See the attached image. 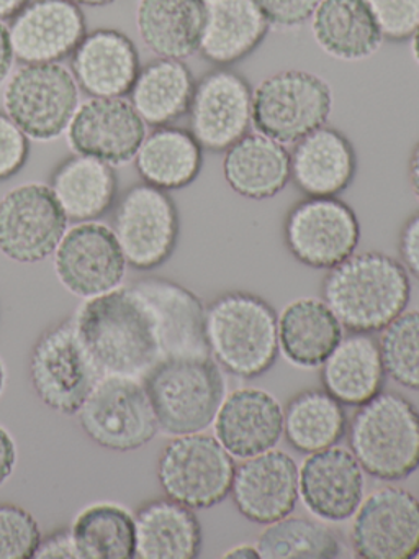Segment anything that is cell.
Here are the masks:
<instances>
[{"instance_id":"11","label":"cell","mask_w":419,"mask_h":559,"mask_svg":"<svg viewBox=\"0 0 419 559\" xmlns=\"http://www.w3.org/2000/svg\"><path fill=\"white\" fill-rule=\"evenodd\" d=\"M111 231L133 270L163 266L179 241V211L167 191L140 182L115 202Z\"/></svg>"},{"instance_id":"52","label":"cell","mask_w":419,"mask_h":559,"mask_svg":"<svg viewBox=\"0 0 419 559\" xmlns=\"http://www.w3.org/2000/svg\"><path fill=\"white\" fill-rule=\"evenodd\" d=\"M416 558H419V552H418V556H416Z\"/></svg>"},{"instance_id":"24","label":"cell","mask_w":419,"mask_h":559,"mask_svg":"<svg viewBox=\"0 0 419 559\" xmlns=\"http://www.w3.org/2000/svg\"><path fill=\"white\" fill-rule=\"evenodd\" d=\"M205 22L199 53L216 68H229L251 57L271 31L254 0H203Z\"/></svg>"},{"instance_id":"34","label":"cell","mask_w":419,"mask_h":559,"mask_svg":"<svg viewBox=\"0 0 419 559\" xmlns=\"http://www.w3.org/2000/svg\"><path fill=\"white\" fill-rule=\"evenodd\" d=\"M347 417L343 404L324 389L295 395L284 411V435L291 448L311 454L343 440Z\"/></svg>"},{"instance_id":"1","label":"cell","mask_w":419,"mask_h":559,"mask_svg":"<svg viewBox=\"0 0 419 559\" xmlns=\"http://www.w3.org/2000/svg\"><path fill=\"white\" fill-rule=\"evenodd\" d=\"M74 323L101 376L144 381L160 362L176 359V338L156 277L85 300Z\"/></svg>"},{"instance_id":"33","label":"cell","mask_w":419,"mask_h":559,"mask_svg":"<svg viewBox=\"0 0 419 559\" xmlns=\"http://www.w3.org/2000/svg\"><path fill=\"white\" fill-rule=\"evenodd\" d=\"M195 78L183 61L156 58L141 68L130 103L149 127L172 126L189 114Z\"/></svg>"},{"instance_id":"43","label":"cell","mask_w":419,"mask_h":559,"mask_svg":"<svg viewBox=\"0 0 419 559\" xmlns=\"http://www.w3.org/2000/svg\"><path fill=\"white\" fill-rule=\"evenodd\" d=\"M33 558L36 559H81L71 530H58L38 543Z\"/></svg>"},{"instance_id":"17","label":"cell","mask_w":419,"mask_h":559,"mask_svg":"<svg viewBox=\"0 0 419 559\" xmlns=\"http://www.w3.org/2000/svg\"><path fill=\"white\" fill-rule=\"evenodd\" d=\"M146 123L124 97H91L77 107L69 123V146L110 166L133 162L147 135Z\"/></svg>"},{"instance_id":"26","label":"cell","mask_w":419,"mask_h":559,"mask_svg":"<svg viewBox=\"0 0 419 559\" xmlns=\"http://www.w3.org/2000/svg\"><path fill=\"white\" fill-rule=\"evenodd\" d=\"M203 22V0H137V34L157 58L183 61L199 53Z\"/></svg>"},{"instance_id":"38","label":"cell","mask_w":419,"mask_h":559,"mask_svg":"<svg viewBox=\"0 0 419 559\" xmlns=\"http://www.w3.org/2000/svg\"><path fill=\"white\" fill-rule=\"evenodd\" d=\"M41 532L32 513L22 507L0 506V559H29L35 555Z\"/></svg>"},{"instance_id":"48","label":"cell","mask_w":419,"mask_h":559,"mask_svg":"<svg viewBox=\"0 0 419 559\" xmlns=\"http://www.w3.org/2000/svg\"><path fill=\"white\" fill-rule=\"evenodd\" d=\"M225 556L226 558H261L258 546L252 545L235 546V548L228 549Z\"/></svg>"},{"instance_id":"20","label":"cell","mask_w":419,"mask_h":559,"mask_svg":"<svg viewBox=\"0 0 419 559\" xmlns=\"http://www.w3.org/2000/svg\"><path fill=\"white\" fill-rule=\"evenodd\" d=\"M298 497L324 522H344L363 499V469L352 451L337 448L311 453L298 469Z\"/></svg>"},{"instance_id":"29","label":"cell","mask_w":419,"mask_h":559,"mask_svg":"<svg viewBox=\"0 0 419 559\" xmlns=\"http://www.w3.org/2000/svg\"><path fill=\"white\" fill-rule=\"evenodd\" d=\"M49 189L68 221L82 224L94 222L113 207L118 178L113 166L75 153L56 166Z\"/></svg>"},{"instance_id":"5","label":"cell","mask_w":419,"mask_h":559,"mask_svg":"<svg viewBox=\"0 0 419 559\" xmlns=\"http://www.w3.org/2000/svg\"><path fill=\"white\" fill-rule=\"evenodd\" d=\"M143 382L157 427L169 437L208 428L225 399V379L212 356L160 362Z\"/></svg>"},{"instance_id":"41","label":"cell","mask_w":419,"mask_h":559,"mask_svg":"<svg viewBox=\"0 0 419 559\" xmlns=\"http://www.w3.org/2000/svg\"><path fill=\"white\" fill-rule=\"evenodd\" d=\"M271 27L298 28L308 24L321 0H254Z\"/></svg>"},{"instance_id":"37","label":"cell","mask_w":419,"mask_h":559,"mask_svg":"<svg viewBox=\"0 0 419 559\" xmlns=\"http://www.w3.org/2000/svg\"><path fill=\"white\" fill-rule=\"evenodd\" d=\"M380 355L386 376L419 391V310H405L382 330Z\"/></svg>"},{"instance_id":"16","label":"cell","mask_w":419,"mask_h":559,"mask_svg":"<svg viewBox=\"0 0 419 559\" xmlns=\"http://www.w3.org/2000/svg\"><path fill=\"white\" fill-rule=\"evenodd\" d=\"M59 283L82 299L117 289L127 273V260L111 228L82 222L65 230L55 251Z\"/></svg>"},{"instance_id":"13","label":"cell","mask_w":419,"mask_h":559,"mask_svg":"<svg viewBox=\"0 0 419 559\" xmlns=\"http://www.w3.org/2000/svg\"><path fill=\"white\" fill-rule=\"evenodd\" d=\"M68 222L49 186H19L0 201V251L16 263H39L55 253Z\"/></svg>"},{"instance_id":"6","label":"cell","mask_w":419,"mask_h":559,"mask_svg":"<svg viewBox=\"0 0 419 559\" xmlns=\"http://www.w3.org/2000/svg\"><path fill=\"white\" fill-rule=\"evenodd\" d=\"M333 91L323 78L301 70L272 74L252 91V126L284 145L326 126Z\"/></svg>"},{"instance_id":"30","label":"cell","mask_w":419,"mask_h":559,"mask_svg":"<svg viewBox=\"0 0 419 559\" xmlns=\"http://www.w3.org/2000/svg\"><path fill=\"white\" fill-rule=\"evenodd\" d=\"M140 559H193L202 549V526L189 507L169 499L144 503L134 515Z\"/></svg>"},{"instance_id":"15","label":"cell","mask_w":419,"mask_h":559,"mask_svg":"<svg viewBox=\"0 0 419 559\" xmlns=\"http://www.w3.org/2000/svg\"><path fill=\"white\" fill-rule=\"evenodd\" d=\"M189 119L203 152L225 153L251 130V84L229 68L210 71L196 81Z\"/></svg>"},{"instance_id":"45","label":"cell","mask_w":419,"mask_h":559,"mask_svg":"<svg viewBox=\"0 0 419 559\" xmlns=\"http://www.w3.org/2000/svg\"><path fill=\"white\" fill-rule=\"evenodd\" d=\"M13 57L12 44H10L9 27L0 21V87L7 84L12 73Z\"/></svg>"},{"instance_id":"40","label":"cell","mask_w":419,"mask_h":559,"mask_svg":"<svg viewBox=\"0 0 419 559\" xmlns=\"http://www.w3.org/2000/svg\"><path fill=\"white\" fill-rule=\"evenodd\" d=\"M29 155V139L0 112V182L9 181L25 168Z\"/></svg>"},{"instance_id":"39","label":"cell","mask_w":419,"mask_h":559,"mask_svg":"<svg viewBox=\"0 0 419 559\" xmlns=\"http://www.w3.org/2000/svg\"><path fill=\"white\" fill-rule=\"evenodd\" d=\"M383 41L405 44L419 31V0H366Z\"/></svg>"},{"instance_id":"21","label":"cell","mask_w":419,"mask_h":559,"mask_svg":"<svg viewBox=\"0 0 419 559\" xmlns=\"http://www.w3.org/2000/svg\"><path fill=\"white\" fill-rule=\"evenodd\" d=\"M215 433L232 457L246 460L277 447L284 435V411L264 389H236L219 405Z\"/></svg>"},{"instance_id":"19","label":"cell","mask_w":419,"mask_h":559,"mask_svg":"<svg viewBox=\"0 0 419 559\" xmlns=\"http://www.w3.org/2000/svg\"><path fill=\"white\" fill-rule=\"evenodd\" d=\"M232 502L249 522L268 525L294 512L298 500V466L290 454L264 451L236 466Z\"/></svg>"},{"instance_id":"31","label":"cell","mask_w":419,"mask_h":559,"mask_svg":"<svg viewBox=\"0 0 419 559\" xmlns=\"http://www.w3.org/2000/svg\"><path fill=\"white\" fill-rule=\"evenodd\" d=\"M343 340V325L324 300L301 297L278 317L282 355L300 368H318Z\"/></svg>"},{"instance_id":"7","label":"cell","mask_w":419,"mask_h":559,"mask_svg":"<svg viewBox=\"0 0 419 559\" xmlns=\"http://www.w3.org/2000/svg\"><path fill=\"white\" fill-rule=\"evenodd\" d=\"M77 107V83L59 63L23 64L3 90L7 116L35 142L64 135Z\"/></svg>"},{"instance_id":"18","label":"cell","mask_w":419,"mask_h":559,"mask_svg":"<svg viewBox=\"0 0 419 559\" xmlns=\"http://www.w3.org/2000/svg\"><path fill=\"white\" fill-rule=\"evenodd\" d=\"M85 34L84 12L69 0H29L9 25L13 57L23 64L59 63Z\"/></svg>"},{"instance_id":"12","label":"cell","mask_w":419,"mask_h":559,"mask_svg":"<svg viewBox=\"0 0 419 559\" xmlns=\"http://www.w3.org/2000/svg\"><path fill=\"white\" fill-rule=\"evenodd\" d=\"M284 240L298 263L330 271L356 253L359 218L340 199L307 198L288 211Z\"/></svg>"},{"instance_id":"35","label":"cell","mask_w":419,"mask_h":559,"mask_svg":"<svg viewBox=\"0 0 419 559\" xmlns=\"http://www.w3.org/2000/svg\"><path fill=\"white\" fill-rule=\"evenodd\" d=\"M71 533L81 559L134 558V516L123 507L113 503L87 507L75 516Z\"/></svg>"},{"instance_id":"14","label":"cell","mask_w":419,"mask_h":559,"mask_svg":"<svg viewBox=\"0 0 419 559\" xmlns=\"http://www.w3.org/2000/svg\"><path fill=\"white\" fill-rule=\"evenodd\" d=\"M350 543L363 559H411L419 552V500L399 487L369 493L354 513Z\"/></svg>"},{"instance_id":"10","label":"cell","mask_w":419,"mask_h":559,"mask_svg":"<svg viewBox=\"0 0 419 559\" xmlns=\"http://www.w3.org/2000/svg\"><path fill=\"white\" fill-rule=\"evenodd\" d=\"M77 414L92 441L121 453L143 448L159 430L144 382L123 376H101Z\"/></svg>"},{"instance_id":"28","label":"cell","mask_w":419,"mask_h":559,"mask_svg":"<svg viewBox=\"0 0 419 559\" xmlns=\"http://www.w3.org/2000/svg\"><path fill=\"white\" fill-rule=\"evenodd\" d=\"M385 374L379 342L369 333H350L321 365L324 391L349 407H360L382 392Z\"/></svg>"},{"instance_id":"47","label":"cell","mask_w":419,"mask_h":559,"mask_svg":"<svg viewBox=\"0 0 419 559\" xmlns=\"http://www.w3.org/2000/svg\"><path fill=\"white\" fill-rule=\"evenodd\" d=\"M29 0H0V21H12Z\"/></svg>"},{"instance_id":"27","label":"cell","mask_w":419,"mask_h":559,"mask_svg":"<svg viewBox=\"0 0 419 559\" xmlns=\"http://www.w3.org/2000/svg\"><path fill=\"white\" fill-rule=\"evenodd\" d=\"M310 24L320 50L346 63L369 60L383 44L366 0H321Z\"/></svg>"},{"instance_id":"25","label":"cell","mask_w":419,"mask_h":559,"mask_svg":"<svg viewBox=\"0 0 419 559\" xmlns=\"http://www.w3.org/2000/svg\"><path fill=\"white\" fill-rule=\"evenodd\" d=\"M226 185L241 198L265 201L290 182V152L261 132L248 133L229 146L223 158Z\"/></svg>"},{"instance_id":"46","label":"cell","mask_w":419,"mask_h":559,"mask_svg":"<svg viewBox=\"0 0 419 559\" xmlns=\"http://www.w3.org/2000/svg\"><path fill=\"white\" fill-rule=\"evenodd\" d=\"M408 178L411 186L412 194L419 202V142L412 148L411 156L408 162Z\"/></svg>"},{"instance_id":"32","label":"cell","mask_w":419,"mask_h":559,"mask_svg":"<svg viewBox=\"0 0 419 559\" xmlns=\"http://www.w3.org/2000/svg\"><path fill=\"white\" fill-rule=\"evenodd\" d=\"M134 166L146 185L163 191L187 188L199 178L203 166V148L190 130L180 127H156L144 136Z\"/></svg>"},{"instance_id":"51","label":"cell","mask_w":419,"mask_h":559,"mask_svg":"<svg viewBox=\"0 0 419 559\" xmlns=\"http://www.w3.org/2000/svg\"><path fill=\"white\" fill-rule=\"evenodd\" d=\"M5 368H3V362L0 361V394H2L3 388H5Z\"/></svg>"},{"instance_id":"50","label":"cell","mask_w":419,"mask_h":559,"mask_svg":"<svg viewBox=\"0 0 419 559\" xmlns=\"http://www.w3.org/2000/svg\"><path fill=\"white\" fill-rule=\"evenodd\" d=\"M412 57H415L416 63L419 64V31L416 32L415 37H412Z\"/></svg>"},{"instance_id":"4","label":"cell","mask_w":419,"mask_h":559,"mask_svg":"<svg viewBox=\"0 0 419 559\" xmlns=\"http://www.w3.org/2000/svg\"><path fill=\"white\" fill-rule=\"evenodd\" d=\"M349 444L362 469L380 480H402L419 467V412L396 392H379L349 424Z\"/></svg>"},{"instance_id":"44","label":"cell","mask_w":419,"mask_h":559,"mask_svg":"<svg viewBox=\"0 0 419 559\" xmlns=\"http://www.w3.org/2000/svg\"><path fill=\"white\" fill-rule=\"evenodd\" d=\"M16 464V447L5 428L0 427V486L12 476Z\"/></svg>"},{"instance_id":"8","label":"cell","mask_w":419,"mask_h":559,"mask_svg":"<svg viewBox=\"0 0 419 559\" xmlns=\"http://www.w3.org/2000/svg\"><path fill=\"white\" fill-rule=\"evenodd\" d=\"M236 464L210 435L173 437L157 463V479L169 499L192 510L212 509L231 493Z\"/></svg>"},{"instance_id":"22","label":"cell","mask_w":419,"mask_h":559,"mask_svg":"<svg viewBox=\"0 0 419 559\" xmlns=\"http://www.w3.org/2000/svg\"><path fill=\"white\" fill-rule=\"evenodd\" d=\"M357 173V153L350 140L323 126L294 143L290 181L307 198H337Z\"/></svg>"},{"instance_id":"3","label":"cell","mask_w":419,"mask_h":559,"mask_svg":"<svg viewBox=\"0 0 419 559\" xmlns=\"http://www.w3.org/2000/svg\"><path fill=\"white\" fill-rule=\"evenodd\" d=\"M210 355L242 379L265 374L278 358V316L254 294H222L205 309Z\"/></svg>"},{"instance_id":"49","label":"cell","mask_w":419,"mask_h":559,"mask_svg":"<svg viewBox=\"0 0 419 559\" xmlns=\"http://www.w3.org/2000/svg\"><path fill=\"white\" fill-rule=\"evenodd\" d=\"M69 2L79 5V8H82V5H85V8H105V5L113 4L117 0H69Z\"/></svg>"},{"instance_id":"42","label":"cell","mask_w":419,"mask_h":559,"mask_svg":"<svg viewBox=\"0 0 419 559\" xmlns=\"http://www.w3.org/2000/svg\"><path fill=\"white\" fill-rule=\"evenodd\" d=\"M398 250L403 266L419 283V212L403 225Z\"/></svg>"},{"instance_id":"23","label":"cell","mask_w":419,"mask_h":559,"mask_svg":"<svg viewBox=\"0 0 419 559\" xmlns=\"http://www.w3.org/2000/svg\"><path fill=\"white\" fill-rule=\"evenodd\" d=\"M140 70L136 45L115 28L85 34L71 57L72 76L91 97L127 96Z\"/></svg>"},{"instance_id":"2","label":"cell","mask_w":419,"mask_h":559,"mask_svg":"<svg viewBox=\"0 0 419 559\" xmlns=\"http://www.w3.org/2000/svg\"><path fill=\"white\" fill-rule=\"evenodd\" d=\"M323 300L350 333L382 332L411 297V281L402 263L380 251L354 253L324 277Z\"/></svg>"},{"instance_id":"36","label":"cell","mask_w":419,"mask_h":559,"mask_svg":"<svg viewBox=\"0 0 419 559\" xmlns=\"http://www.w3.org/2000/svg\"><path fill=\"white\" fill-rule=\"evenodd\" d=\"M255 546L264 559H333L343 551L330 526L290 515L265 525Z\"/></svg>"},{"instance_id":"9","label":"cell","mask_w":419,"mask_h":559,"mask_svg":"<svg viewBox=\"0 0 419 559\" xmlns=\"http://www.w3.org/2000/svg\"><path fill=\"white\" fill-rule=\"evenodd\" d=\"M29 378L43 404L59 414H77L101 372L82 342L74 319L39 336L29 358Z\"/></svg>"}]
</instances>
